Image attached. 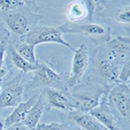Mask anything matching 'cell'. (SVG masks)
<instances>
[{
	"label": "cell",
	"instance_id": "6da1fadb",
	"mask_svg": "<svg viewBox=\"0 0 130 130\" xmlns=\"http://www.w3.org/2000/svg\"><path fill=\"white\" fill-rule=\"evenodd\" d=\"M37 10L38 9L35 1H30L26 9L24 10L22 8L20 10L9 12L5 16V24L8 30L20 38H23L34 27V23L43 18V16L37 15Z\"/></svg>",
	"mask_w": 130,
	"mask_h": 130
},
{
	"label": "cell",
	"instance_id": "7a4b0ae2",
	"mask_svg": "<svg viewBox=\"0 0 130 130\" xmlns=\"http://www.w3.org/2000/svg\"><path fill=\"white\" fill-rule=\"evenodd\" d=\"M62 34H80L100 46L111 39V30L107 25L95 23H65L59 25Z\"/></svg>",
	"mask_w": 130,
	"mask_h": 130
},
{
	"label": "cell",
	"instance_id": "3957f363",
	"mask_svg": "<svg viewBox=\"0 0 130 130\" xmlns=\"http://www.w3.org/2000/svg\"><path fill=\"white\" fill-rule=\"evenodd\" d=\"M33 77L27 84L28 89H51L68 90L63 77L52 69L49 63L43 61L37 60L36 68L32 71Z\"/></svg>",
	"mask_w": 130,
	"mask_h": 130
},
{
	"label": "cell",
	"instance_id": "277c9868",
	"mask_svg": "<svg viewBox=\"0 0 130 130\" xmlns=\"http://www.w3.org/2000/svg\"><path fill=\"white\" fill-rule=\"evenodd\" d=\"M108 103L119 121H128L130 117V89L128 83H118L108 92Z\"/></svg>",
	"mask_w": 130,
	"mask_h": 130
},
{
	"label": "cell",
	"instance_id": "5b68a950",
	"mask_svg": "<svg viewBox=\"0 0 130 130\" xmlns=\"http://www.w3.org/2000/svg\"><path fill=\"white\" fill-rule=\"evenodd\" d=\"M23 42L30 43L37 47L42 43H57L68 47L75 51V48L70 43L65 41L63 34L60 29V26H34L29 31L28 34L21 38Z\"/></svg>",
	"mask_w": 130,
	"mask_h": 130
},
{
	"label": "cell",
	"instance_id": "8992f818",
	"mask_svg": "<svg viewBox=\"0 0 130 130\" xmlns=\"http://www.w3.org/2000/svg\"><path fill=\"white\" fill-rule=\"evenodd\" d=\"M102 48L106 56L120 68L129 62L130 39L128 36H118L111 38L105 44L102 45Z\"/></svg>",
	"mask_w": 130,
	"mask_h": 130
},
{
	"label": "cell",
	"instance_id": "52a82bcc",
	"mask_svg": "<svg viewBox=\"0 0 130 130\" xmlns=\"http://www.w3.org/2000/svg\"><path fill=\"white\" fill-rule=\"evenodd\" d=\"M23 73L20 72L12 80L2 87L0 92V110L7 108H16L22 102L24 96Z\"/></svg>",
	"mask_w": 130,
	"mask_h": 130
},
{
	"label": "cell",
	"instance_id": "ba28073f",
	"mask_svg": "<svg viewBox=\"0 0 130 130\" xmlns=\"http://www.w3.org/2000/svg\"><path fill=\"white\" fill-rule=\"evenodd\" d=\"M89 63V51L85 44H81L75 49L72 59L67 88H74L81 82Z\"/></svg>",
	"mask_w": 130,
	"mask_h": 130
},
{
	"label": "cell",
	"instance_id": "9c48e42d",
	"mask_svg": "<svg viewBox=\"0 0 130 130\" xmlns=\"http://www.w3.org/2000/svg\"><path fill=\"white\" fill-rule=\"evenodd\" d=\"M95 61L96 70L100 76L106 82L108 87H111L119 83L121 68L106 56L102 46H100L95 52Z\"/></svg>",
	"mask_w": 130,
	"mask_h": 130
},
{
	"label": "cell",
	"instance_id": "30bf717a",
	"mask_svg": "<svg viewBox=\"0 0 130 130\" xmlns=\"http://www.w3.org/2000/svg\"><path fill=\"white\" fill-rule=\"evenodd\" d=\"M42 95L45 101L46 110H74L73 98L68 90L46 88L43 89Z\"/></svg>",
	"mask_w": 130,
	"mask_h": 130
},
{
	"label": "cell",
	"instance_id": "8fae6325",
	"mask_svg": "<svg viewBox=\"0 0 130 130\" xmlns=\"http://www.w3.org/2000/svg\"><path fill=\"white\" fill-rule=\"evenodd\" d=\"M110 87H106L104 89H96L95 91L70 93L74 102V110L89 113L93 108L99 105L102 95Z\"/></svg>",
	"mask_w": 130,
	"mask_h": 130
},
{
	"label": "cell",
	"instance_id": "7c38bea8",
	"mask_svg": "<svg viewBox=\"0 0 130 130\" xmlns=\"http://www.w3.org/2000/svg\"><path fill=\"white\" fill-rule=\"evenodd\" d=\"M109 89L102 95L99 105L93 108L89 114L108 130H121L119 127V120L112 112L108 103V92Z\"/></svg>",
	"mask_w": 130,
	"mask_h": 130
},
{
	"label": "cell",
	"instance_id": "4fadbf2b",
	"mask_svg": "<svg viewBox=\"0 0 130 130\" xmlns=\"http://www.w3.org/2000/svg\"><path fill=\"white\" fill-rule=\"evenodd\" d=\"M95 8L94 1H73L67 7L66 17L70 23L89 20Z\"/></svg>",
	"mask_w": 130,
	"mask_h": 130
},
{
	"label": "cell",
	"instance_id": "5bb4252c",
	"mask_svg": "<svg viewBox=\"0 0 130 130\" xmlns=\"http://www.w3.org/2000/svg\"><path fill=\"white\" fill-rule=\"evenodd\" d=\"M70 118L75 125L83 130H108L103 127L94 116L89 113H83L80 111H70Z\"/></svg>",
	"mask_w": 130,
	"mask_h": 130
},
{
	"label": "cell",
	"instance_id": "9a60e30c",
	"mask_svg": "<svg viewBox=\"0 0 130 130\" xmlns=\"http://www.w3.org/2000/svg\"><path fill=\"white\" fill-rule=\"evenodd\" d=\"M46 110V104L43 96L42 94L38 95L36 103L30 108L26 116L22 121L24 125L26 126L31 130H35L39 124V121L43 116V113Z\"/></svg>",
	"mask_w": 130,
	"mask_h": 130
},
{
	"label": "cell",
	"instance_id": "2e32d148",
	"mask_svg": "<svg viewBox=\"0 0 130 130\" xmlns=\"http://www.w3.org/2000/svg\"><path fill=\"white\" fill-rule=\"evenodd\" d=\"M38 95H32L28 101H26L24 102H22L21 103L18 104L14 108V110L10 113V115H9L5 119V127H9V126L12 124L22 122L24 121V119L25 118V116H26L27 113L30 109V108L36 103L37 98H38Z\"/></svg>",
	"mask_w": 130,
	"mask_h": 130
},
{
	"label": "cell",
	"instance_id": "e0dca14e",
	"mask_svg": "<svg viewBox=\"0 0 130 130\" xmlns=\"http://www.w3.org/2000/svg\"><path fill=\"white\" fill-rule=\"evenodd\" d=\"M6 53L8 55V57L10 58V62L13 66H15L17 69L20 70L23 74L33 71L36 68V64H31L29 62L21 56L17 52V50L14 47L13 43H8Z\"/></svg>",
	"mask_w": 130,
	"mask_h": 130
},
{
	"label": "cell",
	"instance_id": "ac0fdd59",
	"mask_svg": "<svg viewBox=\"0 0 130 130\" xmlns=\"http://www.w3.org/2000/svg\"><path fill=\"white\" fill-rule=\"evenodd\" d=\"M14 47H15L17 52L24 59H25L27 62H29L31 64H36V62L37 61L35 53L36 46L27 43L25 42H21V43L14 45Z\"/></svg>",
	"mask_w": 130,
	"mask_h": 130
},
{
	"label": "cell",
	"instance_id": "d6986e66",
	"mask_svg": "<svg viewBox=\"0 0 130 130\" xmlns=\"http://www.w3.org/2000/svg\"><path fill=\"white\" fill-rule=\"evenodd\" d=\"M37 130H79L77 126H73L68 122L41 123L37 127Z\"/></svg>",
	"mask_w": 130,
	"mask_h": 130
},
{
	"label": "cell",
	"instance_id": "ffe728a7",
	"mask_svg": "<svg viewBox=\"0 0 130 130\" xmlns=\"http://www.w3.org/2000/svg\"><path fill=\"white\" fill-rule=\"evenodd\" d=\"M28 1L23 0H0V10L5 12H10L25 7Z\"/></svg>",
	"mask_w": 130,
	"mask_h": 130
},
{
	"label": "cell",
	"instance_id": "44dd1931",
	"mask_svg": "<svg viewBox=\"0 0 130 130\" xmlns=\"http://www.w3.org/2000/svg\"><path fill=\"white\" fill-rule=\"evenodd\" d=\"M8 42H4L0 44V80L3 79L6 74V69H5V55H6V50H7Z\"/></svg>",
	"mask_w": 130,
	"mask_h": 130
},
{
	"label": "cell",
	"instance_id": "7402d4cb",
	"mask_svg": "<svg viewBox=\"0 0 130 130\" xmlns=\"http://www.w3.org/2000/svg\"><path fill=\"white\" fill-rule=\"evenodd\" d=\"M130 10H129V6L124 8L122 10H119L118 11L115 13V18L117 22L121 23L123 24H128L130 22Z\"/></svg>",
	"mask_w": 130,
	"mask_h": 130
},
{
	"label": "cell",
	"instance_id": "603a6c76",
	"mask_svg": "<svg viewBox=\"0 0 130 130\" xmlns=\"http://www.w3.org/2000/svg\"><path fill=\"white\" fill-rule=\"evenodd\" d=\"M130 76V63H126L121 67L119 74V83H128Z\"/></svg>",
	"mask_w": 130,
	"mask_h": 130
},
{
	"label": "cell",
	"instance_id": "cb8c5ba5",
	"mask_svg": "<svg viewBox=\"0 0 130 130\" xmlns=\"http://www.w3.org/2000/svg\"><path fill=\"white\" fill-rule=\"evenodd\" d=\"M10 37V31L5 26V24L0 22V44L4 42H8Z\"/></svg>",
	"mask_w": 130,
	"mask_h": 130
},
{
	"label": "cell",
	"instance_id": "d4e9b609",
	"mask_svg": "<svg viewBox=\"0 0 130 130\" xmlns=\"http://www.w3.org/2000/svg\"><path fill=\"white\" fill-rule=\"evenodd\" d=\"M5 130H31V129L27 127L22 122H19V123H16V124H12L9 126V127H6Z\"/></svg>",
	"mask_w": 130,
	"mask_h": 130
},
{
	"label": "cell",
	"instance_id": "484cf974",
	"mask_svg": "<svg viewBox=\"0 0 130 130\" xmlns=\"http://www.w3.org/2000/svg\"><path fill=\"white\" fill-rule=\"evenodd\" d=\"M5 119L0 116V130H5Z\"/></svg>",
	"mask_w": 130,
	"mask_h": 130
},
{
	"label": "cell",
	"instance_id": "4316f807",
	"mask_svg": "<svg viewBox=\"0 0 130 130\" xmlns=\"http://www.w3.org/2000/svg\"><path fill=\"white\" fill-rule=\"evenodd\" d=\"M1 90H2V81L0 80V92H1Z\"/></svg>",
	"mask_w": 130,
	"mask_h": 130
},
{
	"label": "cell",
	"instance_id": "83f0119b",
	"mask_svg": "<svg viewBox=\"0 0 130 130\" xmlns=\"http://www.w3.org/2000/svg\"><path fill=\"white\" fill-rule=\"evenodd\" d=\"M35 130H37V129H35Z\"/></svg>",
	"mask_w": 130,
	"mask_h": 130
}]
</instances>
